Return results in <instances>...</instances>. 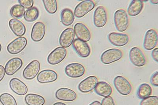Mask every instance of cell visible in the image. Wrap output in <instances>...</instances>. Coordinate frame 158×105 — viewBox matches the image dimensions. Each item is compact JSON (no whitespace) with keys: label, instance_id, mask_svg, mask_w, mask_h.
<instances>
[{"label":"cell","instance_id":"cell-1","mask_svg":"<svg viewBox=\"0 0 158 105\" xmlns=\"http://www.w3.org/2000/svg\"><path fill=\"white\" fill-rule=\"evenodd\" d=\"M114 22L118 31L123 32L129 26V18L126 11L123 9L117 10L114 15Z\"/></svg>","mask_w":158,"mask_h":105},{"label":"cell","instance_id":"cell-2","mask_svg":"<svg viewBox=\"0 0 158 105\" xmlns=\"http://www.w3.org/2000/svg\"><path fill=\"white\" fill-rule=\"evenodd\" d=\"M123 52L120 49L111 48L104 52L101 56V61L104 65H109L120 60Z\"/></svg>","mask_w":158,"mask_h":105},{"label":"cell","instance_id":"cell-3","mask_svg":"<svg viewBox=\"0 0 158 105\" xmlns=\"http://www.w3.org/2000/svg\"><path fill=\"white\" fill-rule=\"evenodd\" d=\"M114 84L118 93L122 95H128L132 91V85L127 79L123 76L115 77L114 80Z\"/></svg>","mask_w":158,"mask_h":105},{"label":"cell","instance_id":"cell-4","mask_svg":"<svg viewBox=\"0 0 158 105\" xmlns=\"http://www.w3.org/2000/svg\"><path fill=\"white\" fill-rule=\"evenodd\" d=\"M129 57L131 63L136 67H142L146 64V57L139 48L135 47L131 48Z\"/></svg>","mask_w":158,"mask_h":105},{"label":"cell","instance_id":"cell-5","mask_svg":"<svg viewBox=\"0 0 158 105\" xmlns=\"http://www.w3.org/2000/svg\"><path fill=\"white\" fill-rule=\"evenodd\" d=\"M95 7V4L91 0H85L80 3L75 8L74 15L77 18H82L91 12Z\"/></svg>","mask_w":158,"mask_h":105},{"label":"cell","instance_id":"cell-6","mask_svg":"<svg viewBox=\"0 0 158 105\" xmlns=\"http://www.w3.org/2000/svg\"><path fill=\"white\" fill-rule=\"evenodd\" d=\"M108 20V14L106 9L102 6H100L94 11V26L97 28H102L106 24Z\"/></svg>","mask_w":158,"mask_h":105},{"label":"cell","instance_id":"cell-7","mask_svg":"<svg viewBox=\"0 0 158 105\" xmlns=\"http://www.w3.org/2000/svg\"><path fill=\"white\" fill-rule=\"evenodd\" d=\"M67 55V51L65 48L59 47L49 54L48 57V62L51 65L59 64L64 60Z\"/></svg>","mask_w":158,"mask_h":105},{"label":"cell","instance_id":"cell-8","mask_svg":"<svg viewBox=\"0 0 158 105\" xmlns=\"http://www.w3.org/2000/svg\"><path fill=\"white\" fill-rule=\"evenodd\" d=\"M27 40L24 37H20L14 40L8 45L7 49L9 53L16 55L22 52L26 47Z\"/></svg>","mask_w":158,"mask_h":105},{"label":"cell","instance_id":"cell-9","mask_svg":"<svg viewBox=\"0 0 158 105\" xmlns=\"http://www.w3.org/2000/svg\"><path fill=\"white\" fill-rule=\"evenodd\" d=\"M158 43V34L154 29L148 30L144 38L143 46L147 50H152L156 47Z\"/></svg>","mask_w":158,"mask_h":105},{"label":"cell","instance_id":"cell-10","mask_svg":"<svg viewBox=\"0 0 158 105\" xmlns=\"http://www.w3.org/2000/svg\"><path fill=\"white\" fill-rule=\"evenodd\" d=\"M85 69L83 65L78 63L70 64L65 67V72L69 77L76 78L84 76Z\"/></svg>","mask_w":158,"mask_h":105},{"label":"cell","instance_id":"cell-11","mask_svg":"<svg viewBox=\"0 0 158 105\" xmlns=\"http://www.w3.org/2000/svg\"><path fill=\"white\" fill-rule=\"evenodd\" d=\"M40 69V65L39 61H32L24 69L23 73V77L27 80H32L39 74Z\"/></svg>","mask_w":158,"mask_h":105},{"label":"cell","instance_id":"cell-12","mask_svg":"<svg viewBox=\"0 0 158 105\" xmlns=\"http://www.w3.org/2000/svg\"><path fill=\"white\" fill-rule=\"evenodd\" d=\"M108 38L110 43L118 47L125 46L129 41V36L125 33L111 32L109 34Z\"/></svg>","mask_w":158,"mask_h":105},{"label":"cell","instance_id":"cell-13","mask_svg":"<svg viewBox=\"0 0 158 105\" xmlns=\"http://www.w3.org/2000/svg\"><path fill=\"white\" fill-rule=\"evenodd\" d=\"M73 46L80 57L86 58L91 54V48L88 44L77 38L74 40L73 43Z\"/></svg>","mask_w":158,"mask_h":105},{"label":"cell","instance_id":"cell-14","mask_svg":"<svg viewBox=\"0 0 158 105\" xmlns=\"http://www.w3.org/2000/svg\"><path fill=\"white\" fill-rule=\"evenodd\" d=\"M98 83V79L96 77L89 76L79 83L78 89L82 93H89L95 88Z\"/></svg>","mask_w":158,"mask_h":105},{"label":"cell","instance_id":"cell-15","mask_svg":"<svg viewBox=\"0 0 158 105\" xmlns=\"http://www.w3.org/2000/svg\"><path fill=\"white\" fill-rule=\"evenodd\" d=\"M74 31L77 39L88 42L91 38V32L85 25L81 23H77L74 27Z\"/></svg>","mask_w":158,"mask_h":105},{"label":"cell","instance_id":"cell-16","mask_svg":"<svg viewBox=\"0 0 158 105\" xmlns=\"http://www.w3.org/2000/svg\"><path fill=\"white\" fill-rule=\"evenodd\" d=\"M75 34L74 30L72 28H67L62 32L60 36L59 42L62 47L68 48L74 42Z\"/></svg>","mask_w":158,"mask_h":105},{"label":"cell","instance_id":"cell-17","mask_svg":"<svg viewBox=\"0 0 158 105\" xmlns=\"http://www.w3.org/2000/svg\"><path fill=\"white\" fill-rule=\"evenodd\" d=\"M46 28L44 24L42 22L36 23L34 25L31 33V38L35 42L42 40L46 33Z\"/></svg>","mask_w":158,"mask_h":105},{"label":"cell","instance_id":"cell-18","mask_svg":"<svg viewBox=\"0 0 158 105\" xmlns=\"http://www.w3.org/2000/svg\"><path fill=\"white\" fill-rule=\"evenodd\" d=\"M9 85L12 91L19 95H24L27 93V86L22 81L16 78L11 79Z\"/></svg>","mask_w":158,"mask_h":105},{"label":"cell","instance_id":"cell-19","mask_svg":"<svg viewBox=\"0 0 158 105\" xmlns=\"http://www.w3.org/2000/svg\"><path fill=\"white\" fill-rule=\"evenodd\" d=\"M23 65V62L18 57L12 58L7 62L5 65L6 73L8 76H12L17 72Z\"/></svg>","mask_w":158,"mask_h":105},{"label":"cell","instance_id":"cell-20","mask_svg":"<svg viewBox=\"0 0 158 105\" xmlns=\"http://www.w3.org/2000/svg\"><path fill=\"white\" fill-rule=\"evenodd\" d=\"M56 97L60 100L72 102L77 99V94L74 91L71 89L67 88H62L56 91Z\"/></svg>","mask_w":158,"mask_h":105},{"label":"cell","instance_id":"cell-21","mask_svg":"<svg viewBox=\"0 0 158 105\" xmlns=\"http://www.w3.org/2000/svg\"><path fill=\"white\" fill-rule=\"evenodd\" d=\"M57 73L51 69H45L41 71L38 74L37 80L41 83H51L57 80Z\"/></svg>","mask_w":158,"mask_h":105},{"label":"cell","instance_id":"cell-22","mask_svg":"<svg viewBox=\"0 0 158 105\" xmlns=\"http://www.w3.org/2000/svg\"><path fill=\"white\" fill-rule=\"evenodd\" d=\"M10 29L16 36L22 37L26 32V27L23 23L18 19H12L9 22Z\"/></svg>","mask_w":158,"mask_h":105},{"label":"cell","instance_id":"cell-23","mask_svg":"<svg viewBox=\"0 0 158 105\" xmlns=\"http://www.w3.org/2000/svg\"><path fill=\"white\" fill-rule=\"evenodd\" d=\"M94 91L98 95L106 97L111 95L113 90L112 87L108 83L100 82L97 83L94 88Z\"/></svg>","mask_w":158,"mask_h":105},{"label":"cell","instance_id":"cell-24","mask_svg":"<svg viewBox=\"0 0 158 105\" xmlns=\"http://www.w3.org/2000/svg\"><path fill=\"white\" fill-rule=\"evenodd\" d=\"M143 8V2L139 0H133L131 1L127 9L128 15L135 17L139 15Z\"/></svg>","mask_w":158,"mask_h":105},{"label":"cell","instance_id":"cell-25","mask_svg":"<svg viewBox=\"0 0 158 105\" xmlns=\"http://www.w3.org/2000/svg\"><path fill=\"white\" fill-rule=\"evenodd\" d=\"M60 18L62 24L64 26H69L74 22V15L71 10L65 8L62 11L60 14Z\"/></svg>","mask_w":158,"mask_h":105},{"label":"cell","instance_id":"cell-26","mask_svg":"<svg viewBox=\"0 0 158 105\" xmlns=\"http://www.w3.org/2000/svg\"><path fill=\"white\" fill-rule=\"evenodd\" d=\"M25 99L28 105H44L45 103L43 97L35 94H29L25 96Z\"/></svg>","mask_w":158,"mask_h":105},{"label":"cell","instance_id":"cell-27","mask_svg":"<svg viewBox=\"0 0 158 105\" xmlns=\"http://www.w3.org/2000/svg\"><path fill=\"white\" fill-rule=\"evenodd\" d=\"M152 93V88L148 83H142L138 87L137 95L139 99H143L149 97Z\"/></svg>","mask_w":158,"mask_h":105},{"label":"cell","instance_id":"cell-28","mask_svg":"<svg viewBox=\"0 0 158 105\" xmlns=\"http://www.w3.org/2000/svg\"><path fill=\"white\" fill-rule=\"evenodd\" d=\"M39 15V12L38 8L32 7L25 11L24 18L27 22H32L38 19Z\"/></svg>","mask_w":158,"mask_h":105},{"label":"cell","instance_id":"cell-29","mask_svg":"<svg viewBox=\"0 0 158 105\" xmlns=\"http://www.w3.org/2000/svg\"><path fill=\"white\" fill-rule=\"evenodd\" d=\"M25 12V8L20 5H15L11 8L10 13L15 19L22 18Z\"/></svg>","mask_w":158,"mask_h":105},{"label":"cell","instance_id":"cell-30","mask_svg":"<svg viewBox=\"0 0 158 105\" xmlns=\"http://www.w3.org/2000/svg\"><path fill=\"white\" fill-rule=\"evenodd\" d=\"M45 9L49 14H54L57 12V4L56 0H43Z\"/></svg>","mask_w":158,"mask_h":105},{"label":"cell","instance_id":"cell-31","mask_svg":"<svg viewBox=\"0 0 158 105\" xmlns=\"http://www.w3.org/2000/svg\"><path fill=\"white\" fill-rule=\"evenodd\" d=\"M0 102L3 105H17L15 98L7 93L2 94L0 96Z\"/></svg>","mask_w":158,"mask_h":105},{"label":"cell","instance_id":"cell-32","mask_svg":"<svg viewBox=\"0 0 158 105\" xmlns=\"http://www.w3.org/2000/svg\"><path fill=\"white\" fill-rule=\"evenodd\" d=\"M140 105H158V96H149L142 99L140 103Z\"/></svg>","mask_w":158,"mask_h":105},{"label":"cell","instance_id":"cell-33","mask_svg":"<svg viewBox=\"0 0 158 105\" xmlns=\"http://www.w3.org/2000/svg\"><path fill=\"white\" fill-rule=\"evenodd\" d=\"M18 1L20 5L27 9L32 8L34 5L33 0H18Z\"/></svg>","mask_w":158,"mask_h":105},{"label":"cell","instance_id":"cell-34","mask_svg":"<svg viewBox=\"0 0 158 105\" xmlns=\"http://www.w3.org/2000/svg\"><path fill=\"white\" fill-rule=\"evenodd\" d=\"M101 105H116L111 96L104 98L102 101Z\"/></svg>","mask_w":158,"mask_h":105},{"label":"cell","instance_id":"cell-35","mask_svg":"<svg viewBox=\"0 0 158 105\" xmlns=\"http://www.w3.org/2000/svg\"><path fill=\"white\" fill-rule=\"evenodd\" d=\"M151 84L157 87L158 86V72L157 71L153 74L150 78Z\"/></svg>","mask_w":158,"mask_h":105},{"label":"cell","instance_id":"cell-36","mask_svg":"<svg viewBox=\"0 0 158 105\" xmlns=\"http://www.w3.org/2000/svg\"><path fill=\"white\" fill-rule=\"evenodd\" d=\"M152 58L155 61L158 62V48H154L152 52Z\"/></svg>","mask_w":158,"mask_h":105},{"label":"cell","instance_id":"cell-37","mask_svg":"<svg viewBox=\"0 0 158 105\" xmlns=\"http://www.w3.org/2000/svg\"><path fill=\"white\" fill-rule=\"evenodd\" d=\"M5 68L2 66L0 65V82L5 77Z\"/></svg>","mask_w":158,"mask_h":105},{"label":"cell","instance_id":"cell-38","mask_svg":"<svg viewBox=\"0 0 158 105\" xmlns=\"http://www.w3.org/2000/svg\"><path fill=\"white\" fill-rule=\"evenodd\" d=\"M89 105H101V103L98 101H95L92 102Z\"/></svg>","mask_w":158,"mask_h":105},{"label":"cell","instance_id":"cell-39","mask_svg":"<svg viewBox=\"0 0 158 105\" xmlns=\"http://www.w3.org/2000/svg\"><path fill=\"white\" fill-rule=\"evenodd\" d=\"M150 2L151 3L153 4V5H157L158 4V0H151Z\"/></svg>","mask_w":158,"mask_h":105},{"label":"cell","instance_id":"cell-40","mask_svg":"<svg viewBox=\"0 0 158 105\" xmlns=\"http://www.w3.org/2000/svg\"><path fill=\"white\" fill-rule=\"evenodd\" d=\"M53 105H67L66 104H65L64 103H60V102H57V103H55Z\"/></svg>","mask_w":158,"mask_h":105},{"label":"cell","instance_id":"cell-41","mask_svg":"<svg viewBox=\"0 0 158 105\" xmlns=\"http://www.w3.org/2000/svg\"><path fill=\"white\" fill-rule=\"evenodd\" d=\"M1 49H2V45H1V43H0V52H1Z\"/></svg>","mask_w":158,"mask_h":105}]
</instances>
